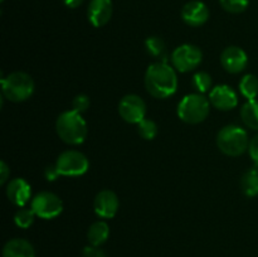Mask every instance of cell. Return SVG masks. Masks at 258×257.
Masks as SVG:
<instances>
[{
	"label": "cell",
	"instance_id": "1",
	"mask_svg": "<svg viewBox=\"0 0 258 257\" xmlns=\"http://www.w3.org/2000/svg\"><path fill=\"white\" fill-rule=\"evenodd\" d=\"M145 87L155 98H168L178 88L175 70L165 62L153 63L145 73Z\"/></svg>",
	"mask_w": 258,
	"mask_h": 257
},
{
	"label": "cell",
	"instance_id": "2",
	"mask_svg": "<svg viewBox=\"0 0 258 257\" xmlns=\"http://www.w3.org/2000/svg\"><path fill=\"white\" fill-rule=\"evenodd\" d=\"M55 130L60 140L70 145H80L87 138V123L82 115L75 110L66 111L58 116Z\"/></svg>",
	"mask_w": 258,
	"mask_h": 257
},
{
	"label": "cell",
	"instance_id": "3",
	"mask_svg": "<svg viewBox=\"0 0 258 257\" xmlns=\"http://www.w3.org/2000/svg\"><path fill=\"white\" fill-rule=\"evenodd\" d=\"M248 134L237 125L224 126L217 135V145L223 154L228 156H239L249 148Z\"/></svg>",
	"mask_w": 258,
	"mask_h": 257
},
{
	"label": "cell",
	"instance_id": "4",
	"mask_svg": "<svg viewBox=\"0 0 258 257\" xmlns=\"http://www.w3.org/2000/svg\"><path fill=\"white\" fill-rule=\"evenodd\" d=\"M2 92L13 102H23L34 92V81L25 72H13L2 77Z\"/></svg>",
	"mask_w": 258,
	"mask_h": 257
},
{
	"label": "cell",
	"instance_id": "5",
	"mask_svg": "<svg viewBox=\"0 0 258 257\" xmlns=\"http://www.w3.org/2000/svg\"><path fill=\"white\" fill-rule=\"evenodd\" d=\"M211 111V102L203 93L186 95L178 105V116L186 123H199L206 120Z\"/></svg>",
	"mask_w": 258,
	"mask_h": 257
},
{
	"label": "cell",
	"instance_id": "6",
	"mask_svg": "<svg viewBox=\"0 0 258 257\" xmlns=\"http://www.w3.org/2000/svg\"><path fill=\"white\" fill-rule=\"evenodd\" d=\"M58 171L64 176H80L88 170V159L85 154L77 150L63 151L55 161Z\"/></svg>",
	"mask_w": 258,
	"mask_h": 257
},
{
	"label": "cell",
	"instance_id": "7",
	"mask_svg": "<svg viewBox=\"0 0 258 257\" xmlns=\"http://www.w3.org/2000/svg\"><path fill=\"white\" fill-rule=\"evenodd\" d=\"M30 208L42 219H53L63 211V202L52 191H40L32 199Z\"/></svg>",
	"mask_w": 258,
	"mask_h": 257
},
{
	"label": "cell",
	"instance_id": "8",
	"mask_svg": "<svg viewBox=\"0 0 258 257\" xmlns=\"http://www.w3.org/2000/svg\"><path fill=\"white\" fill-rule=\"evenodd\" d=\"M202 60H203V53L194 44L179 45L171 54L173 67L183 73L198 68Z\"/></svg>",
	"mask_w": 258,
	"mask_h": 257
},
{
	"label": "cell",
	"instance_id": "9",
	"mask_svg": "<svg viewBox=\"0 0 258 257\" xmlns=\"http://www.w3.org/2000/svg\"><path fill=\"white\" fill-rule=\"evenodd\" d=\"M118 113L121 117L128 123H136L145 118L146 115V103L140 96L134 95H126L121 98L120 103H118Z\"/></svg>",
	"mask_w": 258,
	"mask_h": 257
},
{
	"label": "cell",
	"instance_id": "10",
	"mask_svg": "<svg viewBox=\"0 0 258 257\" xmlns=\"http://www.w3.org/2000/svg\"><path fill=\"white\" fill-rule=\"evenodd\" d=\"M120 207L117 196L112 190H101L93 201L95 213L102 219H111L116 216Z\"/></svg>",
	"mask_w": 258,
	"mask_h": 257
},
{
	"label": "cell",
	"instance_id": "11",
	"mask_svg": "<svg viewBox=\"0 0 258 257\" xmlns=\"http://www.w3.org/2000/svg\"><path fill=\"white\" fill-rule=\"evenodd\" d=\"M221 63L227 72L241 73L248 65V57L242 48L231 45L222 52Z\"/></svg>",
	"mask_w": 258,
	"mask_h": 257
},
{
	"label": "cell",
	"instance_id": "12",
	"mask_svg": "<svg viewBox=\"0 0 258 257\" xmlns=\"http://www.w3.org/2000/svg\"><path fill=\"white\" fill-rule=\"evenodd\" d=\"M209 102L218 110L228 111L238 105V96L231 86L219 85L209 92Z\"/></svg>",
	"mask_w": 258,
	"mask_h": 257
},
{
	"label": "cell",
	"instance_id": "13",
	"mask_svg": "<svg viewBox=\"0 0 258 257\" xmlns=\"http://www.w3.org/2000/svg\"><path fill=\"white\" fill-rule=\"evenodd\" d=\"M181 19L190 27H201L209 19V9L203 2L191 0L181 9Z\"/></svg>",
	"mask_w": 258,
	"mask_h": 257
},
{
	"label": "cell",
	"instance_id": "14",
	"mask_svg": "<svg viewBox=\"0 0 258 257\" xmlns=\"http://www.w3.org/2000/svg\"><path fill=\"white\" fill-rule=\"evenodd\" d=\"M112 10L111 0H91L87 8V18L93 27L101 28L110 22Z\"/></svg>",
	"mask_w": 258,
	"mask_h": 257
},
{
	"label": "cell",
	"instance_id": "15",
	"mask_svg": "<svg viewBox=\"0 0 258 257\" xmlns=\"http://www.w3.org/2000/svg\"><path fill=\"white\" fill-rule=\"evenodd\" d=\"M7 197L14 206L24 207L32 197L30 184L23 178H15L10 180L7 185Z\"/></svg>",
	"mask_w": 258,
	"mask_h": 257
},
{
	"label": "cell",
	"instance_id": "16",
	"mask_svg": "<svg viewBox=\"0 0 258 257\" xmlns=\"http://www.w3.org/2000/svg\"><path fill=\"white\" fill-rule=\"evenodd\" d=\"M3 257H35L34 247L24 238H13L5 243Z\"/></svg>",
	"mask_w": 258,
	"mask_h": 257
},
{
	"label": "cell",
	"instance_id": "17",
	"mask_svg": "<svg viewBox=\"0 0 258 257\" xmlns=\"http://www.w3.org/2000/svg\"><path fill=\"white\" fill-rule=\"evenodd\" d=\"M108 236H110V227L105 221H97L92 223L87 232V239L90 244L97 247L105 243Z\"/></svg>",
	"mask_w": 258,
	"mask_h": 257
},
{
	"label": "cell",
	"instance_id": "18",
	"mask_svg": "<svg viewBox=\"0 0 258 257\" xmlns=\"http://www.w3.org/2000/svg\"><path fill=\"white\" fill-rule=\"evenodd\" d=\"M241 188L244 196L249 198L258 196V165L253 166L243 174L241 179Z\"/></svg>",
	"mask_w": 258,
	"mask_h": 257
},
{
	"label": "cell",
	"instance_id": "19",
	"mask_svg": "<svg viewBox=\"0 0 258 257\" xmlns=\"http://www.w3.org/2000/svg\"><path fill=\"white\" fill-rule=\"evenodd\" d=\"M241 117L244 125L252 130H258V101H247L241 110Z\"/></svg>",
	"mask_w": 258,
	"mask_h": 257
},
{
	"label": "cell",
	"instance_id": "20",
	"mask_svg": "<svg viewBox=\"0 0 258 257\" xmlns=\"http://www.w3.org/2000/svg\"><path fill=\"white\" fill-rule=\"evenodd\" d=\"M239 91L248 101L256 100L258 96V78L254 75H246L239 82Z\"/></svg>",
	"mask_w": 258,
	"mask_h": 257
},
{
	"label": "cell",
	"instance_id": "21",
	"mask_svg": "<svg viewBox=\"0 0 258 257\" xmlns=\"http://www.w3.org/2000/svg\"><path fill=\"white\" fill-rule=\"evenodd\" d=\"M35 213L32 208H25V207H22V208L18 209V212L14 216V222L19 228H29L33 223H34Z\"/></svg>",
	"mask_w": 258,
	"mask_h": 257
},
{
	"label": "cell",
	"instance_id": "22",
	"mask_svg": "<svg viewBox=\"0 0 258 257\" xmlns=\"http://www.w3.org/2000/svg\"><path fill=\"white\" fill-rule=\"evenodd\" d=\"M145 47L149 54L154 58L164 57L165 54V43L160 37H149L145 42Z\"/></svg>",
	"mask_w": 258,
	"mask_h": 257
},
{
	"label": "cell",
	"instance_id": "23",
	"mask_svg": "<svg viewBox=\"0 0 258 257\" xmlns=\"http://www.w3.org/2000/svg\"><path fill=\"white\" fill-rule=\"evenodd\" d=\"M191 83H193V87L198 91V93H206L212 88L213 81H212V77L209 73L202 71V72H198L194 75Z\"/></svg>",
	"mask_w": 258,
	"mask_h": 257
},
{
	"label": "cell",
	"instance_id": "24",
	"mask_svg": "<svg viewBox=\"0 0 258 257\" xmlns=\"http://www.w3.org/2000/svg\"><path fill=\"white\" fill-rule=\"evenodd\" d=\"M138 133L145 140H153L158 135V126L153 120L144 118L141 122L138 123Z\"/></svg>",
	"mask_w": 258,
	"mask_h": 257
},
{
	"label": "cell",
	"instance_id": "25",
	"mask_svg": "<svg viewBox=\"0 0 258 257\" xmlns=\"http://www.w3.org/2000/svg\"><path fill=\"white\" fill-rule=\"evenodd\" d=\"M222 8L232 14L243 13L248 8L249 0H219Z\"/></svg>",
	"mask_w": 258,
	"mask_h": 257
},
{
	"label": "cell",
	"instance_id": "26",
	"mask_svg": "<svg viewBox=\"0 0 258 257\" xmlns=\"http://www.w3.org/2000/svg\"><path fill=\"white\" fill-rule=\"evenodd\" d=\"M90 103H91L90 97H88L87 95L81 93V95H77L75 98H73L72 107L76 112L82 113L85 112V111H87V108L90 107Z\"/></svg>",
	"mask_w": 258,
	"mask_h": 257
},
{
	"label": "cell",
	"instance_id": "27",
	"mask_svg": "<svg viewBox=\"0 0 258 257\" xmlns=\"http://www.w3.org/2000/svg\"><path fill=\"white\" fill-rule=\"evenodd\" d=\"M82 257H107L106 252L97 246H86L82 251Z\"/></svg>",
	"mask_w": 258,
	"mask_h": 257
},
{
	"label": "cell",
	"instance_id": "28",
	"mask_svg": "<svg viewBox=\"0 0 258 257\" xmlns=\"http://www.w3.org/2000/svg\"><path fill=\"white\" fill-rule=\"evenodd\" d=\"M248 153H249V156L252 158V160L254 161V164L258 165V134L253 139H252L251 143H249Z\"/></svg>",
	"mask_w": 258,
	"mask_h": 257
},
{
	"label": "cell",
	"instance_id": "29",
	"mask_svg": "<svg viewBox=\"0 0 258 257\" xmlns=\"http://www.w3.org/2000/svg\"><path fill=\"white\" fill-rule=\"evenodd\" d=\"M44 175H45V178H47V180L53 181V180H55V179H57L58 176L60 175V174H59V171H58L57 166H55V164H54V165H48L47 168H45Z\"/></svg>",
	"mask_w": 258,
	"mask_h": 257
},
{
	"label": "cell",
	"instance_id": "30",
	"mask_svg": "<svg viewBox=\"0 0 258 257\" xmlns=\"http://www.w3.org/2000/svg\"><path fill=\"white\" fill-rule=\"evenodd\" d=\"M9 175H10L9 166L7 165L5 161H0V184H2V185L7 183V180L9 179Z\"/></svg>",
	"mask_w": 258,
	"mask_h": 257
},
{
	"label": "cell",
	"instance_id": "31",
	"mask_svg": "<svg viewBox=\"0 0 258 257\" xmlns=\"http://www.w3.org/2000/svg\"><path fill=\"white\" fill-rule=\"evenodd\" d=\"M63 3L66 4V7L71 8V9H76V8L82 4L83 0H63Z\"/></svg>",
	"mask_w": 258,
	"mask_h": 257
},
{
	"label": "cell",
	"instance_id": "32",
	"mask_svg": "<svg viewBox=\"0 0 258 257\" xmlns=\"http://www.w3.org/2000/svg\"><path fill=\"white\" fill-rule=\"evenodd\" d=\"M2 2H4V0H2Z\"/></svg>",
	"mask_w": 258,
	"mask_h": 257
}]
</instances>
